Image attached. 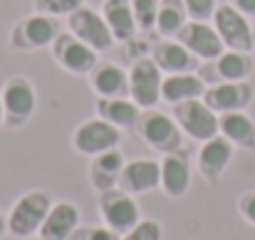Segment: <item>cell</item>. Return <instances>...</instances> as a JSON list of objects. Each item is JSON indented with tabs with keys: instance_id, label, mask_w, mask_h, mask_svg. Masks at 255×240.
<instances>
[{
	"instance_id": "28",
	"label": "cell",
	"mask_w": 255,
	"mask_h": 240,
	"mask_svg": "<svg viewBox=\"0 0 255 240\" xmlns=\"http://www.w3.org/2000/svg\"><path fill=\"white\" fill-rule=\"evenodd\" d=\"M85 0H32L35 12L42 15H52V17H62V15H72L77 7H82Z\"/></svg>"
},
{
	"instance_id": "20",
	"label": "cell",
	"mask_w": 255,
	"mask_h": 240,
	"mask_svg": "<svg viewBox=\"0 0 255 240\" xmlns=\"http://www.w3.org/2000/svg\"><path fill=\"white\" fill-rule=\"evenodd\" d=\"M102 15H104V20H107L114 40L129 42V40L136 37L139 27H136L131 0H104L102 2Z\"/></svg>"
},
{
	"instance_id": "29",
	"label": "cell",
	"mask_w": 255,
	"mask_h": 240,
	"mask_svg": "<svg viewBox=\"0 0 255 240\" xmlns=\"http://www.w3.org/2000/svg\"><path fill=\"white\" fill-rule=\"evenodd\" d=\"M122 240H164V228L154 218H141L131 231H127Z\"/></svg>"
},
{
	"instance_id": "8",
	"label": "cell",
	"mask_w": 255,
	"mask_h": 240,
	"mask_svg": "<svg viewBox=\"0 0 255 240\" xmlns=\"http://www.w3.org/2000/svg\"><path fill=\"white\" fill-rule=\"evenodd\" d=\"M67 27L75 37H80L85 45H89L97 52H107L117 42L104 15L97 12L94 7H87V5L77 7L72 15H67Z\"/></svg>"
},
{
	"instance_id": "5",
	"label": "cell",
	"mask_w": 255,
	"mask_h": 240,
	"mask_svg": "<svg viewBox=\"0 0 255 240\" xmlns=\"http://www.w3.org/2000/svg\"><path fill=\"white\" fill-rule=\"evenodd\" d=\"M171 117L178 121L181 131L188 139H193V141H201L203 144V141H208V139H213V136L221 134V129H218V114L203 102V97L201 99H188V102L173 104V114Z\"/></svg>"
},
{
	"instance_id": "33",
	"label": "cell",
	"mask_w": 255,
	"mask_h": 240,
	"mask_svg": "<svg viewBox=\"0 0 255 240\" xmlns=\"http://www.w3.org/2000/svg\"><path fill=\"white\" fill-rule=\"evenodd\" d=\"M233 7H238L246 17H255V0H231Z\"/></svg>"
},
{
	"instance_id": "6",
	"label": "cell",
	"mask_w": 255,
	"mask_h": 240,
	"mask_svg": "<svg viewBox=\"0 0 255 240\" xmlns=\"http://www.w3.org/2000/svg\"><path fill=\"white\" fill-rule=\"evenodd\" d=\"M97 211H99L104 226L112 228V231L119 233V236H124L127 231H131V228L141 221L139 203L134 201L131 193H127V191H122V188H109V191L99 193Z\"/></svg>"
},
{
	"instance_id": "26",
	"label": "cell",
	"mask_w": 255,
	"mask_h": 240,
	"mask_svg": "<svg viewBox=\"0 0 255 240\" xmlns=\"http://www.w3.org/2000/svg\"><path fill=\"white\" fill-rule=\"evenodd\" d=\"M188 22V12L183 0H161L159 2V15H156V32L161 37H173L178 30Z\"/></svg>"
},
{
	"instance_id": "4",
	"label": "cell",
	"mask_w": 255,
	"mask_h": 240,
	"mask_svg": "<svg viewBox=\"0 0 255 240\" xmlns=\"http://www.w3.org/2000/svg\"><path fill=\"white\" fill-rule=\"evenodd\" d=\"M60 22L52 15H42V12H32L22 20H17L10 30V45L20 52H32V50H42L47 45H52L60 35Z\"/></svg>"
},
{
	"instance_id": "18",
	"label": "cell",
	"mask_w": 255,
	"mask_h": 240,
	"mask_svg": "<svg viewBox=\"0 0 255 240\" xmlns=\"http://www.w3.org/2000/svg\"><path fill=\"white\" fill-rule=\"evenodd\" d=\"M151 60L159 65L161 72L166 75H178V72H193L201 62L196 55H191L178 40H161L151 50Z\"/></svg>"
},
{
	"instance_id": "9",
	"label": "cell",
	"mask_w": 255,
	"mask_h": 240,
	"mask_svg": "<svg viewBox=\"0 0 255 240\" xmlns=\"http://www.w3.org/2000/svg\"><path fill=\"white\" fill-rule=\"evenodd\" d=\"M161 70L151 57L134 60L129 70V97L141 109H154L161 102Z\"/></svg>"
},
{
	"instance_id": "30",
	"label": "cell",
	"mask_w": 255,
	"mask_h": 240,
	"mask_svg": "<svg viewBox=\"0 0 255 240\" xmlns=\"http://www.w3.org/2000/svg\"><path fill=\"white\" fill-rule=\"evenodd\" d=\"M70 240H122V236L107 226H80Z\"/></svg>"
},
{
	"instance_id": "27",
	"label": "cell",
	"mask_w": 255,
	"mask_h": 240,
	"mask_svg": "<svg viewBox=\"0 0 255 240\" xmlns=\"http://www.w3.org/2000/svg\"><path fill=\"white\" fill-rule=\"evenodd\" d=\"M159 2L161 0H131L134 17L139 32H151L156 30V15H159Z\"/></svg>"
},
{
	"instance_id": "25",
	"label": "cell",
	"mask_w": 255,
	"mask_h": 240,
	"mask_svg": "<svg viewBox=\"0 0 255 240\" xmlns=\"http://www.w3.org/2000/svg\"><path fill=\"white\" fill-rule=\"evenodd\" d=\"M218 82H246L253 75V60L241 50H223V55L213 62Z\"/></svg>"
},
{
	"instance_id": "2",
	"label": "cell",
	"mask_w": 255,
	"mask_h": 240,
	"mask_svg": "<svg viewBox=\"0 0 255 240\" xmlns=\"http://www.w3.org/2000/svg\"><path fill=\"white\" fill-rule=\"evenodd\" d=\"M134 129H136L139 139L159 154H176L183 146V131H181L178 121L164 112L146 109L139 117Z\"/></svg>"
},
{
	"instance_id": "3",
	"label": "cell",
	"mask_w": 255,
	"mask_h": 240,
	"mask_svg": "<svg viewBox=\"0 0 255 240\" xmlns=\"http://www.w3.org/2000/svg\"><path fill=\"white\" fill-rule=\"evenodd\" d=\"M0 102H2V124L7 129H20L25 126L37 107V92L32 87V82L27 77H10L2 84L0 92Z\"/></svg>"
},
{
	"instance_id": "35",
	"label": "cell",
	"mask_w": 255,
	"mask_h": 240,
	"mask_svg": "<svg viewBox=\"0 0 255 240\" xmlns=\"http://www.w3.org/2000/svg\"><path fill=\"white\" fill-rule=\"evenodd\" d=\"M0 126H2V102H0Z\"/></svg>"
},
{
	"instance_id": "17",
	"label": "cell",
	"mask_w": 255,
	"mask_h": 240,
	"mask_svg": "<svg viewBox=\"0 0 255 240\" xmlns=\"http://www.w3.org/2000/svg\"><path fill=\"white\" fill-rule=\"evenodd\" d=\"M124 163L127 161H124L119 149H109V151H102V154L92 156V161H89V183H92V188L97 193L117 188Z\"/></svg>"
},
{
	"instance_id": "23",
	"label": "cell",
	"mask_w": 255,
	"mask_h": 240,
	"mask_svg": "<svg viewBox=\"0 0 255 240\" xmlns=\"http://www.w3.org/2000/svg\"><path fill=\"white\" fill-rule=\"evenodd\" d=\"M206 92V82L196 72H178L166 75L161 82V99L169 104L188 102V99H201Z\"/></svg>"
},
{
	"instance_id": "15",
	"label": "cell",
	"mask_w": 255,
	"mask_h": 240,
	"mask_svg": "<svg viewBox=\"0 0 255 240\" xmlns=\"http://www.w3.org/2000/svg\"><path fill=\"white\" fill-rule=\"evenodd\" d=\"M233 151H236V146L221 134L203 141L201 149H198V171H201V176L208 183H218L223 178L226 168L233 161Z\"/></svg>"
},
{
	"instance_id": "13",
	"label": "cell",
	"mask_w": 255,
	"mask_h": 240,
	"mask_svg": "<svg viewBox=\"0 0 255 240\" xmlns=\"http://www.w3.org/2000/svg\"><path fill=\"white\" fill-rule=\"evenodd\" d=\"M203 102L216 112H243L253 102V87L248 82H216L208 84L203 92Z\"/></svg>"
},
{
	"instance_id": "32",
	"label": "cell",
	"mask_w": 255,
	"mask_h": 240,
	"mask_svg": "<svg viewBox=\"0 0 255 240\" xmlns=\"http://www.w3.org/2000/svg\"><path fill=\"white\" fill-rule=\"evenodd\" d=\"M238 213L243 216L246 223H251L255 228V191H246L238 198Z\"/></svg>"
},
{
	"instance_id": "22",
	"label": "cell",
	"mask_w": 255,
	"mask_h": 240,
	"mask_svg": "<svg viewBox=\"0 0 255 240\" xmlns=\"http://www.w3.org/2000/svg\"><path fill=\"white\" fill-rule=\"evenodd\" d=\"M218 129H221V136H226L233 146L255 151V121L246 112L218 114Z\"/></svg>"
},
{
	"instance_id": "24",
	"label": "cell",
	"mask_w": 255,
	"mask_h": 240,
	"mask_svg": "<svg viewBox=\"0 0 255 240\" xmlns=\"http://www.w3.org/2000/svg\"><path fill=\"white\" fill-rule=\"evenodd\" d=\"M92 89L97 97H129V72L114 62H102L92 70Z\"/></svg>"
},
{
	"instance_id": "37",
	"label": "cell",
	"mask_w": 255,
	"mask_h": 240,
	"mask_svg": "<svg viewBox=\"0 0 255 240\" xmlns=\"http://www.w3.org/2000/svg\"><path fill=\"white\" fill-rule=\"evenodd\" d=\"M27 240H42V238L40 236H32V238H27Z\"/></svg>"
},
{
	"instance_id": "14",
	"label": "cell",
	"mask_w": 255,
	"mask_h": 240,
	"mask_svg": "<svg viewBox=\"0 0 255 240\" xmlns=\"http://www.w3.org/2000/svg\"><path fill=\"white\" fill-rule=\"evenodd\" d=\"M161 186V163L154 159H131L124 163L122 176H119V186L122 191L131 193V196H141V193H151Z\"/></svg>"
},
{
	"instance_id": "21",
	"label": "cell",
	"mask_w": 255,
	"mask_h": 240,
	"mask_svg": "<svg viewBox=\"0 0 255 240\" xmlns=\"http://www.w3.org/2000/svg\"><path fill=\"white\" fill-rule=\"evenodd\" d=\"M97 117L107 119L109 124L124 129L136 126L141 117V107L131 97H99L97 99Z\"/></svg>"
},
{
	"instance_id": "16",
	"label": "cell",
	"mask_w": 255,
	"mask_h": 240,
	"mask_svg": "<svg viewBox=\"0 0 255 240\" xmlns=\"http://www.w3.org/2000/svg\"><path fill=\"white\" fill-rule=\"evenodd\" d=\"M77 228H80V208L72 201H60L52 203L37 236L42 240H70Z\"/></svg>"
},
{
	"instance_id": "7",
	"label": "cell",
	"mask_w": 255,
	"mask_h": 240,
	"mask_svg": "<svg viewBox=\"0 0 255 240\" xmlns=\"http://www.w3.org/2000/svg\"><path fill=\"white\" fill-rule=\"evenodd\" d=\"M119 141H122V129L109 124L102 117H92V119L82 121L72 134L75 151L82 154V156H89V159L102 154V151L119 149Z\"/></svg>"
},
{
	"instance_id": "34",
	"label": "cell",
	"mask_w": 255,
	"mask_h": 240,
	"mask_svg": "<svg viewBox=\"0 0 255 240\" xmlns=\"http://www.w3.org/2000/svg\"><path fill=\"white\" fill-rule=\"evenodd\" d=\"M5 233H7V216L0 213V238H2Z\"/></svg>"
},
{
	"instance_id": "10",
	"label": "cell",
	"mask_w": 255,
	"mask_h": 240,
	"mask_svg": "<svg viewBox=\"0 0 255 240\" xmlns=\"http://www.w3.org/2000/svg\"><path fill=\"white\" fill-rule=\"evenodd\" d=\"M213 27L218 30V35H221V40H223V45L228 50H241V52H251L253 50V25L231 2L216 7Z\"/></svg>"
},
{
	"instance_id": "36",
	"label": "cell",
	"mask_w": 255,
	"mask_h": 240,
	"mask_svg": "<svg viewBox=\"0 0 255 240\" xmlns=\"http://www.w3.org/2000/svg\"><path fill=\"white\" fill-rule=\"evenodd\" d=\"M253 50H255V22H253Z\"/></svg>"
},
{
	"instance_id": "31",
	"label": "cell",
	"mask_w": 255,
	"mask_h": 240,
	"mask_svg": "<svg viewBox=\"0 0 255 240\" xmlns=\"http://www.w3.org/2000/svg\"><path fill=\"white\" fill-rule=\"evenodd\" d=\"M186 5V12H188V20H201V22H208L213 20V12H216V0H183Z\"/></svg>"
},
{
	"instance_id": "12",
	"label": "cell",
	"mask_w": 255,
	"mask_h": 240,
	"mask_svg": "<svg viewBox=\"0 0 255 240\" xmlns=\"http://www.w3.org/2000/svg\"><path fill=\"white\" fill-rule=\"evenodd\" d=\"M176 40L191 55H196L198 60H206V62H216L223 55V47H226L221 35H218V30L213 25H208V22H201V20H188L178 30Z\"/></svg>"
},
{
	"instance_id": "19",
	"label": "cell",
	"mask_w": 255,
	"mask_h": 240,
	"mask_svg": "<svg viewBox=\"0 0 255 240\" xmlns=\"http://www.w3.org/2000/svg\"><path fill=\"white\" fill-rule=\"evenodd\" d=\"M169 198H183L191 188V163L188 159L176 151L164 154L161 159V186H159Z\"/></svg>"
},
{
	"instance_id": "11",
	"label": "cell",
	"mask_w": 255,
	"mask_h": 240,
	"mask_svg": "<svg viewBox=\"0 0 255 240\" xmlns=\"http://www.w3.org/2000/svg\"><path fill=\"white\" fill-rule=\"evenodd\" d=\"M52 55H55L57 65L70 75H89L99 65L97 50H92L89 45H85L72 32H60L57 35V40L52 42Z\"/></svg>"
},
{
	"instance_id": "1",
	"label": "cell",
	"mask_w": 255,
	"mask_h": 240,
	"mask_svg": "<svg viewBox=\"0 0 255 240\" xmlns=\"http://www.w3.org/2000/svg\"><path fill=\"white\" fill-rule=\"evenodd\" d=\"M50 208H52V196L47 191L35 188V191L22 193L7 211V233L20 240L37 236Z\"/></svg>"
}]
</instances>
